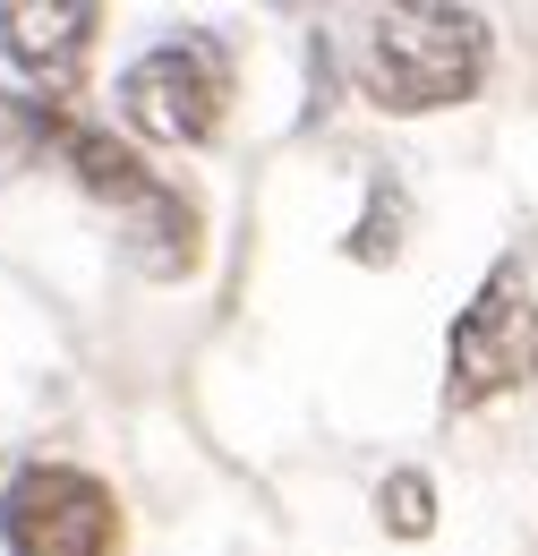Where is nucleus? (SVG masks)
I'll return each instance as SVG.
<instances>
[{
  "mask_svg": "<svg viewBox=\"0 0 538 556\" xmlns=\"http://www.w3.org/2000/svg\"><path fill=\"white\" fill-rule=\"evenodd\" d=\"M487 77L478 9H376L359 17V94L376 112H445L471 103Z\"/></svg>",
  "mask_w": 538,
  "mask_h": 556,
  "instance_id": "1",
  "label": "nucleus"
},
{
  "mask_svg": "<svg viewBox=\"0 0 538 556\" xmlns=\"http://www.w3.org/2000/svg\"><path fill=\"white\" fill-rule=\"evenodd\" d=\"M61 154H68V172L120 214V249H129L137 275H154V282L197 275L205 231H197V198L180 180H163L154 163H137V146H120L112 129H86V121H61Z\"/></svg>",
  "mask_w": 538,
  "mask_h": 556,
  "instance_id": "2",
  "label": "nucleus"
},
{
  "mask_svg": "<svg viewBox=\"0 0 538 556\" xmlns=\"http://www.w3.org/2000/svg\"><path fill=\"white\" fill-rule=\"evenodd\" d=\"M530 377H538V266L513 249V257L487 266V282L445 334V403L478 412V403H496Z\"/></svg>",
  "mask_w": 538,
  "mask_h": 556,
  "instance_id": "3",
  "label": "nucleus"
},
{
  "mask_svg": "<svg viewBox=\"0 0 538 556\" xmlns=\"http://www.w3.org/2000/svg\"><path fill=\"white\" fill-rule=\"evenodd\" d=\"M120 121L154 146H205L231 112V61L214 35H163L120 70Z\"/></svg>",
  "mask_w": 538,
  "mask_h": 556,
  "instance_id": "4",
  "label": "nucleus"
},
{
  "mask_svg": "<svg viewBox=\"0 0 538 556\" xmlns=\"http://www.w3.org/2000/svg\"><path fill=\"white\" fill-rule=\"evenodd\" d=\"M0 540H9V556H112L120 505L77 463H26L0 488Z\"/></svg>",
  "mask_w": 538,
  "mask_h": 556,
  "instance_id": "5",
  "label": "nucleus"
},
{
  "mask_svg": "<svg viewBox=\"0 0 538 556\" xmlns=\"http://www.w3.org/2000/svg\"><path fill=\"white\" fill-rule=\"evenodd\" d=\"M94 43H103L94 0H0V52L43 86V103H68L86 86Z\"/></svg>",
  "mask_w": 538,
  "mask_h": 556,
  "instance_id": "6",
  "label": "nucleus"
},
{
  "mask_svg": "<svg viewBox=\"0 0 538 556\" xmlns=\"http://www.w3.org/2000/svg\"><path fill=\"white\" fill-rule=\"evenodd\" d=\"M61 103H43V94H9L0 86V180H17L26 163H43L52 146H61Z\"/></svg>",
  "mask_w": 538,
  "mask_h": 556,
  "instance_id": "7",
  "label": "nucleus"
},
{
  "mask_svg": "<svg viewBox=\"0 0 538 556\" xmlns=\"http://www.w3.org/2000/svg\"><path fill=\"white\" fill-rule=\"evenodd\" d=\"M376 514H385L394 540H427L436 531V480L427 471H394V480L376 488Z\"/></svg>",
  "mask_w": 538,
  "mask_h": 556,
  "instance_id": "8",
  "label": "nucleus"
}]
</instances>
